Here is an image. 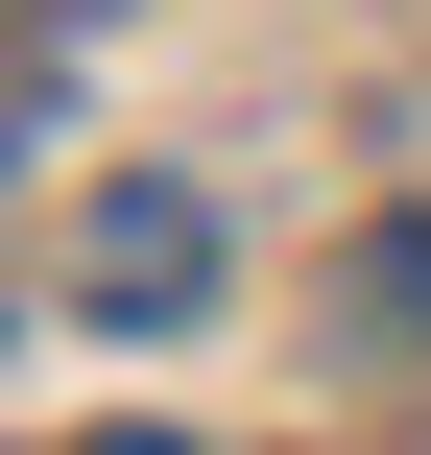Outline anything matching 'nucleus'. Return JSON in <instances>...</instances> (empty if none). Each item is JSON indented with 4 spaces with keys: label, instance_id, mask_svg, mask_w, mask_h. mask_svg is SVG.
I'll return each instance as SVG.
<instances>
[{
    "label": "nucleus",
    "instance_id": "obj_1",
    "mask_svg": "<svg viewBox=\"0 0 431 455\" xmlns=\"http://www.w3.org/2000/svg\"><path fill=\"white\" fill-rule=\"evenodd\" d=\"M72 288H96V312H192V288H216V216H192V192H96V216H72Z\"/></svg>",
    "mask_w": 431,
    "mask_h": 455
},
{
    "label": "nucleus",
    "instance_id": "obj_2",
    "mask_svg": "<svg viewBox=\"0 0 431 455\" xmlns=\"http://www.w3.org/2000/svg\"><path fill=\"white\" fill-rule=\"evenodd\" d=\"M360 336H408V360H431V216H384V240H360Z\"/></svg>",
    "mask_w": 431,
    "mask_h": 455
},
{
    "label": "nucleus",
    "instance_id": "obj_3",
    "mask_svg": "<svg viewBox=\"0 0 431 455\" xmlns=\"http://www.w3.org/2000/svg\"><path fill=\"white\" fill-rule=\"evenodd\" d=\"M72 455H192V432H72Z\"/></svg>",
    "mask_w": 431,
    "mask_h": 455
}]
</instances>
